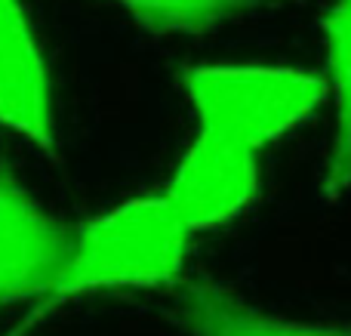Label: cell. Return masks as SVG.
<instances>
[{"label":"cell","mask_w":351,"mask_h":336,"mask_svg":"<svg viewBox=\"0 0 351 336\" xmlns=\"http://www.w3.org/2000/svg\"><path fill=\"white\" fill-rule=\"evenodd\" d=\"M173 318L188 336H351V327L271 315L213 278L182 284Z\"/></svg>","instance_id":"8992f818"},{"label":"cell","mask_w":351,"mask_h":336,"mask_svg":"<svg viewBox=\"0 0 351 336\" xmlns=\"http://www.w3.org/2000/svg\"><path fill=\"white\" fill-rule=\"evenodd\" d=\"M179 86L194 130L250 152L280 142L327 99L321 74L293 65H188Z\"/></svg>","instance_id":"7a4b0ae2"},{"label":"cell","mask_w":351,"mask_h":336,"mask_svg":"<svg viewBox=\"0 0 351 336\" xmlns=\"http://www.w3.org/2000/svg\"><path fill=\"white\" fill-rule=\"evenodd\" d=\"M191 238L160 191L127 197L71 232L43 309L108 290L170 287L182 278Z\"/></svg>","instance_id":"6da1fadb"},{"label":"cell","mask_w":351,"mask_h":336,"mask_svg":"<svg viewBox=\"0 0 351 336\" xmlns=\"http://www.w3.org/2000/svg\"><path fill=\"white\" fill-rule=\"evenodd\" d=\"M324 77L327 96L333 99V139L324 160L321 189L327 201H339L351 191V0H333L324 16Z\"/></svg>","instance_id":"52a82bcc"},{"label":"cell","mask_w":351,"mask_h":336,"mask_svg":"<svg viewBox=\"0 0 351 336\" xmlns=\"http://www.w3.org/2000/svg\"><path fill=\"white\" fill-rule=\"evenodd\" d=\"M259 152L194 130L160 195L182 226L200 235L241 219L259 201Z\"/></svg>","instance_id":"3957f363"},{"label":"cell","mask_w":351,"mask_h":336,"mask_svg":"<svg viewBox=\"0 0 351 336\" xmlns=\"http://www.w3.org/2000/svg\"><path fill=\"white\" fill-rule=\"evenodd\" d=\"M71 232L12 176H0V309L47 300Z\"/></svg>","instance_id":"277c9868"},{"label":"cell","mask_w":351,"mask_h":336,"mask_svg":"<svg viewBox=\"0 0 351 336\" xmlns=\"http://www.w3.org/2000/svg\"><path fill=\"white\" fill-rule=\"evenodd\" d=\"M154 34H204L287 0H108Z\"/></svg>","instance_id":"ba28073f"},{"label":"cell","mask_w":351,"mask_h":336,"mask_svg":"<svg viewBox=\"0 0 351 336\" xmlns=\"http://www.w3.org/2000/svg\"><path fill=\"white\" fill-rule=\"evenodd\" d=\"M0 123L53 154L56 111L49 71L19 0H0Z\"/></svg>","instance_id":"5b68a950"}]
</instances>
